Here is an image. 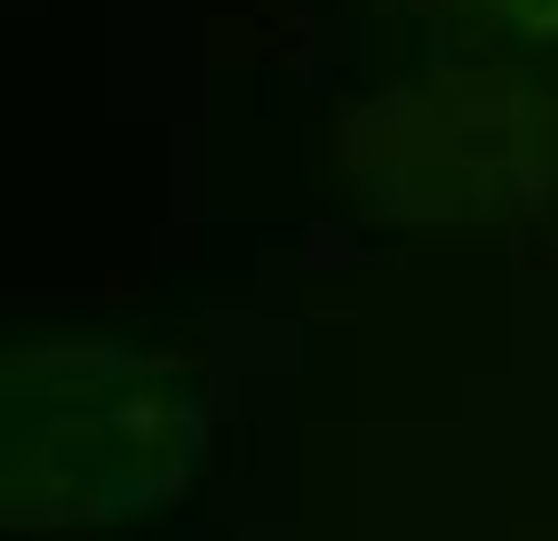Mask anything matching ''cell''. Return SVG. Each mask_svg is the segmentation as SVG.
<instances>
[{
  "mask_svg": "<svg viewBox=\"0 0 558 541\" xmlns=\"http://www.w3.org/2000/svg\"><path fill=\"white\" fill-rule=\"evenodd\" d=\"M0 518L96 533L192 485L208 454L199 382L120 334H33L0 382Z\"/></svg>",
  "mask_w": 558,
  "mask_h": 541,
  "instance_id": "cell-1",
  "label": "cell"
},
{
  "mask_svg": "<svg viewBox=\"0 0 558 541\" xmlns=\"http://www.w3.org/2000/svg\"><path fill=\"white\" fill-rule=\"evenodd\" d=\"M511 9L535 24V33H558V0H511Z\"/></svg>",
  "mask_w": 558,
  "mask_h": 541,
  "instance_id": "cell-2",
  "label": "cell"
}]
</instances>
